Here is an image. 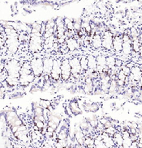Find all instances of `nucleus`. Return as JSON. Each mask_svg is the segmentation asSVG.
Returning a JSON list of instances; mask_svg holds the SVG:
<instances>
[{
  "mask_svg": "<svg viewBox=\"0 0 142 148\" xmlns=\"http://www.w3.org/2000/svg\"><path fill=\"white\" fill-rule=\"evenodd\" d=\"M114 35L110 30H106L102 34V48L106 50H110L113 49Z\"/></svg>",
  "mask_w": 142,
  "mask_h": 148,
  "instance_id": "5",
  "label": "nucleus"
},
{
  "mask_svg": "<svg viewBox=\"0 0 142 148\" xmlns=\"http://www.w3.org/2000/svg\"><path fill=\"white\" fill-rule=\"evenodd\" d=\"M33 113H34V116H42L44 114V108L41 106L40 104H34V105H33Z\"/></svg>",
  "mask_w": 142,
  "mask_h": 148,
  "instance_id": "25",
  "label": "nucleus"
},
{
  "mask_svg": "<svg viewBox=\"0 0 142 148\" xmlns=\"http://www.w3.org/2000/svg\"><path fill=\"white\" fill-rule=\"evenodd\" d=\"M42 34L41 32H36V33H31L29 44H28V49L32 53L40 52L42 49Z\"/></svg>",
  "mask_w": 142,
  "mask_h": 148,
  "instance_id": "1",
  "label": "nucleus"
},
{
  "mask_svg": "<svg viewBox=\"0 0 142 148\" xmlns=\"http://www.w3.org/2000/svg\"><path fill=\"white\" fill-rule=\"evenodd\" d=\"M132 50L135 51V52L139 53V51H140V48H141V44H140L139 36H137V37H133V38H132Z\"/></svg>",
  "mask_w": 142,
  "mask_h": 148,
  "instance_id": "27",
  "label": "nucleus"
},
{
  "mask_svg": "<svg viewBox=\"0 0 142 148\" xmlns=\"http://www.w3.org/2000/svg\"><path fill=\"white\" fill-rule=\"evenodd\" d=\"M54 39H55V36L54 35H52L51 36H50L49 38L45 39L44 42V45H43V48L47 49H52L54 45Z\"/></svg>",
  "mask_w": 142,
  "mask_h": 148,
  "instance_id": "23",
  "label": "nucleus"
},
{
  "mask_svg": "<svg viewBox=\"0 0 142 148\" xmlns=\"http://www.w3.org/2000/svg\"><path fill=\"white\" fill-rule=\"evenodd\" d=\"M80 62H81V69H82V71L86 72V71L89 70V66H88V58H87V57L85 56V55L81 56V59H80Z\"/></svg>",
  "mask_w": 142,
  "mask_h": 148,
  "instance_id": "28",
  "label": "nucleus"
},
{
  "mask_svg": "<svg viewBox=\"0 0 142 148\" xmlns=\"http://www.w3.org/2000/svg\"><path fill=\"white\" fill-rule=\"evenodd\" d=\"M132 38L128 40H123V49H122V53L125 56H128L131 54L132 51Z\"/></svg>",
  "mask_w": 142,
  "mask_h": 148,
  "instance_id": "13",
  "label": "nucleus"
},
{
  "mask_svg": "<svg viewBox=\"0 0 142 148\" xmlns=\"http://www.w3.org/2000/svg\"><path fill=\"white\" fill-rule=\"evenodd\" d=\"M109 120H110L109 118H106V117H102V118H101V119L99 120V121L101 122V124H103L104 125H105L106 124L108 121H109Z\"/></svg>",
  "mask_w": 142,
  "mask_h": 148,
  "instance_id": "42",
  "label": "nucleus"
},
{
  "mask_svg": "<svg viewBox=\"0 0 142 148\" xmlns=\"http://www.w3.org/2000/svg\"><path fill=\"white\" fill-rule=\"evenodd\" d=\"M93 79L90 78V77H88L85 81V85H84V92L86 93V94H89L91 92H93Z\"/></svg>",
  "mask_w": 142,
  "mask_h": 148,
  "instance_id": "19",
  "label": "nucleus"
},
{
  "mask_svg": "<svg viewBox=\"0 0 142 148\" xmlns=\"http://www.w3.org/2000/svg\"><path fill=\"white\" fill-rule=\"evenodd\" d=\"M115 61H116V58L113 55H109L106 57V66L110 69L112 70L115 66Z\"/></svg>",
  "mask_w": 142,
  "mask_h": 148,
  "instance_id": "24",
  "label": "nucleus"
},
{
  "mask_svg": "<svg viewBox=\"0 0 142 148\" xmlns=\"http://www.w3.org/2000/svg\"><path fill=\"white\" fill-rule=\"evenodd\" d=\"M138 147V141H132V144L130 146V148H137Z\"/></svg>",
  "mask_w": 142,
  "mask_h": 148,
  "instance_id": "43",
  "label": "nucleus"
},
{
  "mask_svg": "<svg viewBox=\"0 0 142 148\" xmlns=\"http://www.w3.org/2000/svg\"><path fill=\"white\" fill-rule=\"evenodd\" d=\"M72 75V68L70 66L69 59H64L62 61V74L61 79L63 81H68L70 79Z\"/></svg>",
  "mask_w": 142,
  "mask_h": 148,
  "instance_id": "8",
  "label": "nucleus"
},
{
  "mask_svg": "<svg viewBox=\"0 0 142 148\" xmlns=\"http://www.w3.org/2000/svg\"><path fill=\"white\" fill-rule=\"evenodd\" d=\"M104 131H105V133H107V134H108L109 135H110L111 137H113L114 134L116 132V128H115V126L112 125V126H110V127L105 128V130H104Z\"/></svg>",
  "mask_w": 142,
  "mask_h": 148,
  "instance_id": "35",
  "label": "nucleus"
},
{
  "mask_svg": "<svg viewBox=\"0 0 142 148\" xmlns=\"http://www.w3.org/2000/svg\"><path fill=\"white\" fill-rule=\"evenodd\" d=\"M120 69L123 71V73H124L127 76L129 75V74L131 73V69L128 68L127 66H122L121 67H120Z\"/></svg>",
  "mask_w": 142,
  "mask_h": 148,
  "instance_id": "40",
  "label": "nucleus"
},
{
  "mask_svg": "<svg viewBox=\"0 0 142 148\" xmlns=\"http://www.w3.org/2000/svg\"><path fill=\"white\" fill-rule=\"evenodd\" d=\"M139 54H140V57L142 59V46L141 45V48H140V51H139Z\"/></svg>",
  "mask_w": 142,
  "mask_h": 148,
  "instance_id": "47",
  "label": "nucleus"
},
{
  "mask_svg": "<svg viewBox=\"0 0 142 148\" xmlns=\"http://www.w3.org/2000/svg\"><path fill=\"white\" fill-rule=\"evenodd\" d=\"M54 60L51 58H45L43 59V74L46 75H50L52 71Z\"/></svg>",
  "mask_w": 142,
  "mask_h": 148,
  "instance_id": "10",
  "label": "nucleus"
},
{
  "mask_svg": "<svg viewBox=\"0 0 142 148\" xmlns=\"http://www.w3.org/2000/svg\"><path fill=\"white\" fill-rule=\"evenodd\" d=\"M20 68L21 67L20 66V63L15 59L10 60L7 63H5V69L8 71V76L11 77L20 79Z\"/></svg>",
  "mask_w": 142,
  "mask_h": 148,
  "instance_id": "2",
  "label": "nucleus"
},
{
  "mask_svg": "<svg viewBox=\"0 0 142 148\" xmlns=\"http://www.w3.org/2000/svg\"><path fill=\"white\" fill-rule=\"evenodd\" d=\"M64 23L66 28L68 30V31H72V30H75L74 29V22L71 19L68 18H65L64 19Z\"/></svg>",
  "mask_w": 142,
  "mask_h": 148,
  "instance_id": "31",
  "label": "nucleus"
},
{
  "mask_svg": "<svg viewBox=\"0 0 142 148\" xmlns=\"http://www.w3.org/2000/svg\"><path fill=\"white\" fill-rule=\"evenodd\" d=\"M74 139L77 141V143L81 146H84L85 145V136L83 134L82 129L81 128L80 125H77L75 126V138Z\"/></svg>",
  "mask_w": 142,
  "mask_h": 148,
  "instance_id": "9",
  "label": "nucleus"
},
{
  "mask_svg": "<svg viewBox=\"0 0 142 148\" xmlns=\"http://www.w3.org/2000/svg\"><path fill=\"white\" fill-rule=\"evenodd\" d=\"M35 79L34 74H30V75H21L20 76V83L19 84L23 85V86H27L30 83H32V81Z\"/></svg>",
  "mask_w": 142,
  "mask_h": 148,
  "instance_id": "15",
  "label": "nucleus"
},
{
  "mask_svg": "<svg viewBox=\"0 0 142 148\" xmlns=\"http://www.w3.org/2000/svg\"><path fill=\"white\" fill-rule=\"evenodd\" d=\"M18 36L19 35L17 34H14V35L7 36V39L5 41V46L7 47L8 51L12 54H15L19 48L20 40H19Z\"/></svg>",
  "mask_w": 142,
  "mask_h": 148,
  "instance_id": "3",
  "label": "nucleus"
},
{
  "mask_svg": "<svg viewBox=\"0 0 142 148\" xmlns=\"http://www.w3.org/2000/svg\"><path fill=\"white\" fill-rule=\"evenodd\" d=\"M91 43L95 49H98L102 47V36L99 32H96V33L93 35Z\"/></svg>",
  "mask_w": 142,
  "mask_h": 148,
  "instance_id": "14",
  "label": "nucleus"
},
{
  "mask_svg": "<svg viewBox=\"0 0 142 148\" xmlns=\"http://www.w3.org/2000/svg\"><path fill=\"white\" fill-rule=\"evenodd\" d=\"M128 68L132 69L133 66H136V64L134 63V62H128V63H127V65H126Z\"/></svg>",
  "mask_w": 142,
  "mask_h": 148,
  "instance_id": "44",
  "label": "nucleus"
},
{
  "mask_svg": "<svg viewBox=\"0 0 142 148\" xmlns=\"http://www.w3.org/2000/svg\"><path fill=\"white\" fill-rule=\"evenodd\" d=\"M138 88H140V89H142V76L141 77L140 80L138 81Z\"/></svg>",
  "mask_w": 142,
  "mask_h": 148,
  "instance_id": "46",
  "label": "nucleus"
},
{
  "mask_svg": "<svg viewBox=\"0 0 142 148\" xmlns=\"http://www.w3.org/2000/svg\"><path fill=\"white\" fill-rule=\"evenodd\" d=\"M69 107H70V108H71V110H72V112L74 115H78V114H80L81 112V109L80 108V106H79L78 102L75 101V100L70 102Z\"/></svg>",
  "mask_w": 142,
  "mask_h": 148,
  "instance_id": "22",
  "label": "nucleus"
},
{
  "mask_svg": "<svg viewBox=\"0 0 142 148\" xmlns=\"http://www.w3.org/2000/svg\"><path fill=\"white\" fill-rule=\"evenodd\" d=\"M101 136L102 138V140L104 142L106 147H116V145H115L114 142L113 137L109 135L107 133H105V131L102 132L101 134Z\"/></svg>",
  "mask_w": 142,
  "mask_h": 148,
  "instance_id": "12",
  "label": "nucleus"
},
{
  "mask_svg": "<svg viewBox=\"0 0 142 148\" xmlns=\"http://www.w3.org/2000/svg\"><path fill=\"white\" fill-rule=\"evenodd\" d=\"M39 104H40L41 106L44 108V109H48L49 107H50V106H51V102H50V101H49V100H41Z\"/></svg>",
  "mask_w": 142,
  "mask_h": 148,
  "instance_id": "34",
  "label": "nucleus"
},
{
  "mask_svg": "<svg viewBox=\"0 0 142 148\" xmlns=\"http://www.w3.org/2000/svg\"><path fill=\"white\" fill-rule=\"evenodd\" d=\"M122 134H123V147H130V146H131L132 143V140L131 139V137H130V132L128 130H123V131L122 132Z\"/></svg>",
  "mask_w": 142,
  "mask_h": 148,
  "instance_id": "17",
  "label": "nucleus"
},
{
  "mask_svg": "<svg viewBox=\"0 0 142 148\" xmlns=\"http://www.w3.org/2000/svg\"><path fill=\"white\" fill-rule=\"evenodd\" d=\"M130 36L132 38L139 36V32H138L137 29L135 28V27H133V28H132L130 29Z\"/></svg>",
  "mask_w": 142,
  "mask_h": 148,
  "instance_id": "38",
  "label": "nucleus"
},
{
  "mask_svg": "<svg viewBox=\"0 0 142 148\" xmlns=\"http://www.w3.org/2000/svg\"><path fill=\"white\" fill-rule=\"evenodd\" d=\"M123 62L120 59H116L115 61V66L118 67V68H119V67H121L122 66H123Z\"/></svg>",
  "mask_w": 142,
  "mask_h": 148,
  "instance_id": "41",
  "label": "nucleus"
},
{
  "mask_svg": "<svg viewBox=\"0 0 142 148\" xmlns=\"http://www.w3.org/2000/svg\"><path fill=\"white\" fill-rule=\"evenodd\" d=\"M131 73L132 74L135 81H139L142 76V69L139 66H135L131 69Z\"/></svg>",
  "mask_w": 142,
  "mask_h": 148,
  "instance_id": "21",
  "label": "nucleus"
},
{
  "mask_svg": "<svg viewBox=\"0 0 142 148\" xmlns=\"http://www.w3.org/2000/svg\"><path fill=\"white\" fill-rule=\"evenodd\" d=\"M88 58V66H89V70L91 71H97V63L96 57L89 54V56L87 57Z\"/></svg>",
  "mask_w": 142,
  "mask_h": 148,
  "instance_id": "18",
  "label": "nucleus"
},
{
  "mask_svg": "<svg viewBox=\"0 0 142 148\" xmlns=\"http://www.w3.org/2000/svg\"><path fill=\"white\" fill-rule=\"evenodd\" d=\"M65 43L67 44L68 48L69 49V50L71 52H73V51H75V50H77V49L80 48V44L73 37H72V38H68Z\"/></svg>",
  "mask_w": 142,
  "mask_h": 148,
  "instance_id": "16",
  "label": "nucleus"
},
{
  "mask_svg": "<svg viewBox=\"0 0 142 148\" xmlns=\"http://www.w3.org/2000/svg\"><path fill=\"white\" fill-rule=\"evenodd\" d=\"M41 25L42 23H33L32 25V33H36V32H41Z\"/></svg>",
  "mask_w": 142,
  "mask_h": 148,
  "instance_id": "32",
  "label": "nucleus"
},
{
  "mask_svg": "<svg viewBox=\"0 0 142 148\" xmlns=\"http://www.w3.org/2000/svg\"><path fill=\"white\" fill-rule=\"evenodd\" d=\"M62 74V61L60 59L54 60L52 71L50 74V79L54 81H59L61 78Z\"/></svg>",
  "mask_w": 142,
  "mask_h": 148,
  "instance_id": "6",
  "label": "nucleus"
},
{
  "mask_svg": "<svg viewBox=\"0 0 142 148\" xmlns=\"http://www.w3.org/2000/svg\"><path fill=\"white\" fill-rule=\"evenodd\" d=\"M113 139L114 143L116 145V147H123V134L122 132L116 130V132L114 134Z\"/></svg>",
  "mask_w": 142,
  "mask_h": 148,
  "instance_id": "20",
  "label": "nucleus"
},
{
  "mask_svg": "<svg viewBox=\"0 0 142 148\" xmlns=\"http://www.w3.org/2000/svg\"><path fill=\"white\" fill-rule=\"evenodd\" d=\"M59 50H60V52L62 53H63V54H66V53H68L70 51L69 49L68 48V45H67L66 43L62 45V46L59 48Z\"/></svg>",
  "mask_w": 142,
  "mask_h": 148,
  "instance_id": "39",
  "label": "nucleus"
},
{
  "mask_svg": "<svg viewBox=\"0 0 142 148\" xmlns=\"http://www.w3.org/2000/svg\"><path fill=\"white\" fill-rule=\"evenodd\" d=\"M138 147L142 148V144H141V143H138Z\"/></svg>",
  "mask_w": 142,
  "mask_h": 148,
  "instance_id": "48",
  "label": "nucleus"
},
{
  "mask_svg": "<svg viewBox=\"0 0 142 148\" xmlns=\"http://www.w3.org/2000/svg\"><path fill=\"white\" fill-rule=\"evenodd\" d=\"M85 145L88 147H94V138L92 137L86 136L85 140Z\"/></svg>",
  "mask_w": 142,
  "mask_h": 148,
  "instance_id": "33",
  "label": "nucleus"
},
{
  "mask_svg": "<svg viewBox=\"0 0 142 148\" xmlns=\"http://www.w3.org/2000/svg\"><path fill=\"white\" fill-rule=\"evenodd\" d=\"M118 86L117 79H111L110 80V84L109 88V93H114L118 91Z\"/></svg>",
  "mask_w": 142,
  "mask_h": 148,
  "instance_id": "29",
  "label": "nucleus"
},
{
  "mask_svg": "<svg viewBox=\"0 0 142 148\" xmlns=\"http://www.w3.org/2000/svg\"><path fill=\"white\" fill-rule=\"evenodd\" d=\"M80 126H81V128L82 130H88L89 126V121L86 120V119H83V120L81 121V122H80Z\"/></svg>",
  "mask_w": 142,
  "mask_h": 148,
  "instance_id": "37",
  "label": "nucleus"
},
{
  "mask_svg": "<svg viewBox=\"0 0 142 148\" xmlns=\"http://www.w3.org/2000/svg\"><path fill=\"white\" fill-rule=\"evenodd\" d=\"M94 147L97 148H103L106 147H105L104 142L102 140V138H101V134H98L97 136V138L94 139Z\"/></svg>",
  "mask_w": 142,
  "mask_h": 148,
  "instance_id": "26",
  "label": "nucleus"
},
{
  "mask_svg": "<svg viewBox=\"0 0 142 148\" xmlns=\"http://www.w3.org/2000/svg\"><path fill=\"white\" fill-rule=\"evenodd\" d=\"M88 121H89V125L94 129L97 127V124H98V121H99L97 120V118H95V117H90Z\"/></svg>",
  "mask_w": 142,
  "mask_h": 148,
  "instance_id": "36",
  "label": "nucleus"
},
{
  "mask_svg": "<svg viewBox=\"0 0 142 148\" xmlns=\"http://www.w3.org/2000/svg\"><path fill=\"white\" fill-rule=\"evenodd\" d=\"M33 121H34V123H35V126H36L38 130H42V129L45 128V121H41L38 116H35L34 119H33Z\"/></svg>",
  "mask_w": 142,
  "mask_h": 148,
  "instance_id": "30",
  "label": "nucleus"
},
{
  "mask_svg": "<svg viewBox=\"0 0 142 148\" xmlns=\"http://www.w3.org/2000/svg\"><path fill=\"white\" fill-rule=\"evenodd\" d=\"M69 62H70V66L72 68V75L74 77L78 78L82 71L80 59L77 57H73L69 59Z\"/></svg>",
  "mask_w": 142,
  "mask_h": 148,
  "instance_id": "7",
  "label": "nucleus"
},
{
  "mask_svg": "<svg viewBox=\"0 0 142 148\" xmlns=\"http://www.w3.org/2000/svg\"><path fill=\"white\" fill-rule=\"evenodd\" d=\"M66 111H67V113H68V115H72L73 114L72 112V110H71V108L69 107V105L66 107Z\"/></svg>",
  "mask_w": 142,
  "mask_h": 148,
  "instance_id": "45",
  "label": "nucleus"
},
{
  "mask_svg": "<svg viewBox=\"0 0 142 148\" xmlns=\"http://www.w3.org/2000/svg\"><path fill=\"white\" fill-rule=\"evenodd\" d=\"M30 64L35 77H40L43 74V58H35L30 62Z\"/></svg>",
  "mask_w": 142,
  "mask_h": 148,
  "instance_id": "4",
  "label": "nucleus"
},
{
  "mask_svg": "<svg viewBox=\"0 0 142 148\" xmlns=\"http://www.w3.org/2000/svg\"><path fill=\"white\" fill-rule=\"evenodd\" d=\"M113 49L116 53L122 52L123 49V35L114 36Z\"/></svg>",
  "mask_w": 142,
  "mask_h": 148,
  "instance_id": "11",
  "label": "nucleus"
}]
</instances>
